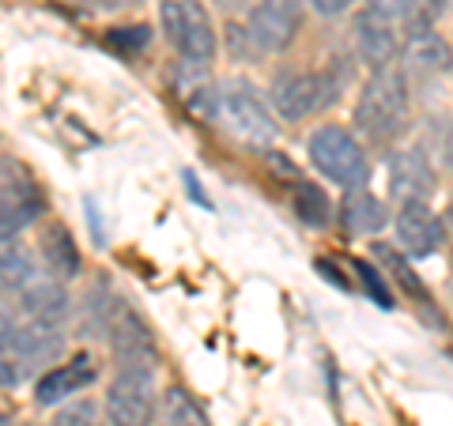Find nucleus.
<instances>
[{"instance_id":"nucleus-1","label":"nucleus","mask_w":453,"mask_h":426,"mask_svg":"<svg viewBox=\"0 0 453 426\" xmlns=\"http://www.w3.org/2000/svg\"><path fill=\"white\" fill-rule=\"evenodd\" d=\"M408 125V83L401 72L393 68H374L371 80L363 83L359 103H356V129L374 140V144H386V140L401 136Z\"/></svg>"},{"instance_id":"nucleus-2","label":"nucleus","mask_w":453,"mask_h":426,"mask_svg":"<svg viewBox=\"0 0 453 426\" xmlns=\"http://www.w3.org/2000/svg\"><path fill=\"white\" fill-rule=\"evenodd\" d=\"M306 151H310V163L318 166V174H325L344 189H363V181L371 178V163H366L363 144L356 140V133L340 129V125L314 129L306 140Z\"/></svg>"},{"instance_id":"nucleus-3","label":"nucleus","mask_w":453,"mask_h":426,"mask_svg":"<svg viewBox=\"0 0 453 426\" xmlns=\"http://www.w3.org/2000/svg\"><path fill=\"white\" fill-rule=\"evenodd\" d=\"M159 23H163L166 42L186 61H196V65L216 61V49H219L216 27H211V16L201 0H163Z\"/></svg>"},{"instance_id":"nucleus-4","label":"nucleus","mask_w":453,"mask_h":426,"mask_svg":"<svg viewBox=\"0 0 453 426\" xmlns=\"http://www.w3.org/2000/svg\"><path fill=\"white\" fill-rule=\"evenodd\" d=\"M42 211H46V196L31 178V170L0 155V246L38 223Z\"/></svg>"},{"instance_id":"nucleus-5","label":"nucleus","mask_w":453,"mask_h":426,"mask_svg":"<svg viewBox=\"0 0 453 426\" xmlns=\"http://www.w3.org/2000/svg\"><path fill=\"white\" fill-rule=\"evenodd\" d=\"M159 411V389L148 366H121L106 389L110 426H151Z\"/></svg>"},{"instance_id":"nucleus-6","label":"nucleus","mask_w":453,"mask_h":426,"mask_svg":"<svg viewBox=\"0 0 453 426\" xmlns=\"http://www.w3.org/2000/svg\"><path fill=\"white\" fill-rule=\"evenodd\" d=\"M216 121L226 133H234L246 144H273L276 140V118L257 95H253L246 83H234V87L219 91L216 103Z\"/></svg>"},{"instance_id":"nucleus-7","label":"nucleus","mask_w":453,"mask_h":426,"mask_svg":"<svg viewBox=\"0 0 453 426\" xmlns=\"http://www.w3.org/2000/svg\"><path fill=\"white\" fill-rule=\"evenodd\" d=\"M333 83L325 72H310V68H288L273 80V106L283 121H306L318 110L333 103Z\"/></svg>"},{"instance_id":"nucleus-8","label":"nucleus","mask_w":453,"mask_h":426,"mask_svg":"<svg viewBox=\"0 0 453 426\" xmlns=\"http://www.w3.org/2000/svg\"><path fill=\"white\" fill-rule=\"evenodd\" d=\"M303 27V4L299 0H257L250 11V38L253 46L268 53H283L295 42Z\"/></svg>"},{"instance_id":"nucleus-9","label":"nucleus","mask_w":453,"mask_h":426,"mask_svg":"<svg viewBox=\"0 0 453 426\" xmlns=\"http://www.w3.org/2000/svg\"><path fill=\"white\" fill-rule=\"evenodd\" d=\"M396 241L408 257H431L446 238V223L427 208V201H404L396 211Z\"/></svg>"},{"instance_id":"nucleus-10","label":"nucleus","mask_w":453,"mask_h":426,"mask_svg":"<svg viewBox=\"0 0 453 426\" xmlns=\"http://www.w3.org/2000/svg\"><path fill=\"white\" fill-rule=\"evenodd\" d=\"M110 347L113 354L121 359V366H155V339L148 332V324L140 321L133 309H125L118 306V314L110 317Z\"/></svg>"},{"instance_id":"nucleus-11","label":"nucleus","mask_w":453,"mask_h":426,"mask_svg":"<svg viewBox=\"0 0 453 426\" xmlns=\"http://www.w3.org/2000/svg\"><path fill=\"white\" fill-rule=\"evenodd\" d=\"M91 381H95V362H91V354H80V359L53 366V370H46V374L38 377L35 400L42 407L61 404V400H68V396H76L80 389H88Z\"/></svg>"},{"instance_id":"nucleus-12","label":"nucleus","mask_w":453,"mask_h":426,"mask_svg":"<svg viewBox=\"0 0 453 426\" xmlns=\"http://www.w3.org/2000/svg\"><path fill=\"white\" fill-rule=\"evenodd\" d=\"M356 49L371 68H389V61L396 57L401 46H396V34H393L389 19L374 16V11H363V16L356 19Z\"/></svg>"},{"instance_id":"nucleus-13","label":"nucleus","mask_w":453,"mask_h":426,"mask_svg":"<svg viewBox=\"0 0 453 426\" xmlns=\"http://www.w3.org/2000/svg\"><path fill=\"white\" fill-rule=\"evenodd\" d=\"M389 181H393V193L404 201H427L431 196V163L423 159L419 151H401L396 159L389 163Z\"/></svg>"},{"instance_id":"nucleus-14","label":"nucleus","mask_w":453,"mask_h":426,"mask_svg":"<svg viewBox=\"0 0 453 426\" xmlns=\"http://www.w3.org/2000/svg\"><path fill=\"white\" fill-rule=\"evenodd\" d=\"M404 65H408V72H419V76L449 72L453 49L446 46V38H438L431 31H416L404 42Z\"/></svg>"},{"instance_id":"nucleus-15","label":"nucleus","mask_w":453,"mask_h":426,"mask_svg":"<svg viewBox=\"0 0 453 426\" xmlns=\"http://www.w3.org/2000/svg\"><path fill=\"white\" fill-rule=\"evenodd\" d=\"M208 65H196V61H186V68L174 72V91L178 98L186 103L193 113L201 118H216V103H219V91H211V80L204 76Z\"/></svg>"},{"instance_id":"nucleus-16","label":"nucleus","mask_w":453,"mask_h":426,"mask_svg":"<svg viewBox=\"0 0 453 426\" xmlns=\"http://www.w3.org/2000/svg\"><path fill=\"white\" fill-rule=\"evenodd\" d=\"M42 257H46L50 272L61 276V279H68V276L80 272L76 241H73V234H68V226H61V223H53L50 231H46V238H42Z\"/></svg>"},{"instance_id":"nucleus-17","label":"nucleus","mask_w":453,"mask_h":426,"mask_svg":"<svg viewBox=\"0 0 453 426\" xmlns=\"http://www.w3.org/2000/svg\"><path fill=\"white\" fill-rule=\"evenodd\" d=\"M159 422L163 426H211L208 415H204V407L196 404L181 385H170L159 396Z\"/></svg>"},{"instance_id":"nucleus-18","label":"nucleus","mask_w":453,"mask_h":426,"mask_svg":"<svg viewBox=\"0 0 453 426\" xmlns=\"http://www.w3.org/2000/svg\"><path fill=\"white\" fill-rule=\"evenodd\" d=\"M344 223L359 234H374L386 226V204L363 189H351V196L344 201Z\"/></svg>"},{"instance_id":"nucleus-19","label":"nucleus","mask_w":453,"mask_h":426,"mask_svg":"<svg viewBox=\"0 0 453 426\" xmlns=\"http://www.w3.org/2000/svg\"><path fill=\"white\" fill-rule=\"evenodd\" d=\"M295 211L306 226H325L329 223V196H325L314 181H295Z\"/></svg>"},{"instance_id":"nucleus-20","label":"nucleus","mask_w":453,"mask_h":426,"mask_svg":"<svg viewBox=\"0 0 453 426\" xmlns=\"http://www.w3.org/2000/svg\"><path fill=\"white\" fill-rule=\"evenodd\" d=\"M23 374H27V359L8 344L4 336H0V385H8V389L19 385Z\"/></svg>"},{"instance_id":"nucleus-21","label":"nucleus","mask_w":453,"mask_h":426,"mask_svg":"<svg viewBox=\"0 0 453 426\" xmlns=\"http://www.w3.org/2000/svg\"><path fill=\"white\" fill-rule=\"evenodd\" d=\"M53 426H103V422H98V407H95V404L80 400V404H73V407H65L61 415L53 419Z\"/></svg>"},{"instance_id":"nucleus-22","label":"nucleus","mask_w":453,"mask_h":426,"mask_svg":"<svg viewBox=\"0 0 453 426\" xmlns=\"http://www.w3.org/2000/svg\"><path fill=\"white\" fill-rule=\"evenodd\" d=\"M366 8L374 11V16H381V19H408L412 11L419 8V0H366Z\"/></svg>"},{"instance_id":"nucleus-23","label":"nucleus","mask_w":453,"mask_h":426,"mask_svg":"<svg viewBox=\"0 0 453 426\" xmlns=\"http://www.w3.org/2000/svg\"><path fill=\"white\" fill-rule=\"evenodd\" d=\"M310 4H314L318 16H340V11H348L356 0H310Z\"/></svg>"},{"instance_id":"nucleus-24","label":"nucleus","mask_w":453,"mask_h":426,"mask_svg":"<svg viewBox=\"0 0 453 426\" xmlns=\"http://www.w3.org/2000/svg\"><path fill=\"white\" fill-rule=\"evenodd\" d=\"M446 234L453 238V204H449V211H446Z\"/></svg>"},{"instance_id":"nucleus-25","label":"nucleus","mask_w":453,"mask_h":426,"mask_svg":"<svg viewBox=\"0 0 453 426\" xmlns=\"http://www.w3.org/2000/svg\"><path fill=\"white\" fill-rule=\"evenodd\" d=\"M0 426H31V422H16V419H0Z\"/></svg>"},{"instance_id":"nucleus-26","label":"nucleus","mask_w":453,"mask_h":426,"mask_svg":"<svg viewBox=\"0 0 453 426\" xmlns=\"http://www.w3.org/2000/svg\"><path fill=\"white\" fill-rule=\"evenodd\" d=\"M446 151H449V163H453V133H449V144H446Z\"/></svg>"}]
</instances>
